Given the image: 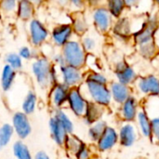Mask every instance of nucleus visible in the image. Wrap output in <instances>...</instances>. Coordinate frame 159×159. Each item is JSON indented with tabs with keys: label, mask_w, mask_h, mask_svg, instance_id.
<instances>
[{
	"label": "nucleus",
	"mask_w": 159,
	"mask_h": 159,
	"mask_svg": "<svg viewBox=\"0 0 159 159\" xmlns=\"http://www.w3.org/2000/svg\"><path fill=\"white\" fill-rule=\"evenodd\" d=\"M50 60H51L53 65H55L58 68L65 65V61H64V59H63V56H62L61 52H58V53L53 54Z\"/></svg>",
	"instance_id": "obj_42"
},
{
	"label": "nucleus",
	"mask_w": 159,
	"mask_h": 159,
	"mask_svg": "<svg viewBox=\"0 0 159 159\" xmlns=\"http://www.w3.org/2000/svg\"><path fill=\"white\" fill-rule=\"evenodd\" d=\"M80 89L89 102H94L106 109L113 103L108 85H101L85 80Z\"/></svg>",
	"instance_id": "obj_1"
},
{
	"label": "nucleus",
	"mask_w": 159,
	"mask_h": 159,
	"mask_svg": "<svg viewBox=\"0 0 159 159\" xmlns=\"http://www.w3.org/2000/svg\"><path fill=\"white\" fill-rule=\"evenodd\" d=\"M107 109L104 107H102L94 102H89L86 112L82 117L83 122L85 123V125H87L88 127L91 126L92 124L98 122L99 120L103 119V116L105 114V111Z\"/></svg>",
	"instance_id": "obj_21"
},
{
	"label": "nucleus",
	"mask_w": 159,
	"mask_h": 159,
	"mask_svg": "<svg viewBox=\"0 0 159 159\" xmlns=\"http://www.w3.org/2000/svg\"><path fill=\"white\" fill-rule=\"evenodd\" d=\"M12 153L16 159H34L28 145L22 141H17L12 145Z\"/></svg>",
	"instance_id": "obj_32"
},
{
	"label": "nucleus",
	"mask_w": 159,
	"mask_h": 159,
	"mask_svg": "<svg viewBox=\"0 0 159 159\" xmlns=\"http://www.w3.org/2000/svg\"><path fill=\"white\" fill-rule=\"evenodd\" d=\"M5 64H7L9 67H11L14 71L19 72L23 67V61L18 54V52H10L6 55L5 58Z\"/></svg>",
	"instance_id": "obj_35"
},
{
	"label": "nucleus",
	"mask_w": 159,
	"mask_h": 159,
	"mask_svg": "<svg viewBox=\"0 0 159 159\" xmlns=\"http://www.w3.org/2000/svg\"><path fill=\"white\" fill-rule=\"evenodd\" d=\"M53 63L51 60L44 55L40 54L36 59H34L31 65L32 75L36 82V84L43 89H49L50 86V74L53 68Z\"/></svg>",
	"instance_id": "obj_3"
},
{
	"label": "nucleus",
	"mask_w": 159,
	"mask_h": 159,
	"mask_svg": "<svg viewBox=\"0 0 159 159\" xmlns=\"http://www.w3.org/2000/svg\"><path fill=\"white\" fill-rule=\"evenodd\" d=\"M85 80L101 85H109L108 77L100 71H87L85 75Z\"/></svg>",
	"instance_id": "obj_36"
},
{
	"label": "nucleus",
	"mask_w": 159,
	"mask_h": 159,
	"mask_svg": "<svg viewBox=\"0 0 159 159\" xmlns=\"http://www.w3.org/2000/svg\"><path fill=\"white\" fill-rule=\"evenodd\" d=\"M118 143L125 148L132 147L139 139V131L134 123L122 122L117 129Z\"/></svg>",
	"instance_id": "obj_16"
},
{
	"label": "nucleus",
	"mask_w": 159,
	"mask_h": 159,
	"mask_svg": "<svg viewBox=\"0 0 159 159\" xmlns=\"http://www.w3.org/2000/svg\"><path fill=\"white\" fill-rule=\"evenodd\" d=\"M140 15L135 18H130L128 16H122L121 18L115 20L111 34L112 35L121 42H128L132 39V35L138 32L143 26L137 25Z\"/></svg>",
	"instance_id": "obj_4"
},
{
	"label": "nucleus",
	"mask_w": 159,
	"mask_h": 159,
	"mask_svg": "<svg viewBox=\"0 0 159 159\" xmlns=\"http://www.w3.org/2000/svg\"><path fill=\"white\" fill-rule=\"evenodd\" d=\"M18 1L16 0H3L0 1V12L3 14H13L16 13Z\"/></svg>",
	"instance_id": "obj_38"
},
{
	"label": "nucleus",
	"mask_w": 159,
	"mask_h": 159,
	"mask_svg": "<svg viewBox=\"0 0 159 159\" xmlns=\"http://www.w3.org/2000/svg\"><path fill=\"white\" fill-rule=\"evenodd\" d=\"M142 108L150 118L159 116V97H149L142 101Z\"/></svg>",
	"instance_id": "obj_30"
},
{
	"label": "nucleus",
	"mask_w": 159,
	"mask_h": 159,
	"mask_svg": "<svg viewBox=\"0 0 159 159\" xmlns=\"http://www.w3.org/2000/svg\"><path fill=\"white\" fill-rule=\"evenodd\" d=\"M108 87H109V90L111 93L112 102L117 106H120L124 102H126L133 94L132 87L123 85L117 82L116 80L110 82Z\"/></svg>",
	"instance_id": "obj_18"
},
{
	"label": "nucleus",
	"mask_w": 159,
	"mask_h": 159,
	"mask_svg": "<svg viewBox=\"0 0 159 159\" xmlns=\"http://www.w3.org/2000/svg\"><path fill=\"white\" fill-rule=\"evenodd\" d=\"M152 123V142L159 143V116L151 118Z\"/></svg>",
	"instance_id": "obj_40"
},
{
	"label": "nucleus",
	"mask_w": 159,
	"mask_h": 159,
	"mask_svg": "<svg viewBox=\"0 0 159 159\" xmlns=\"http://www.w3.org/2000/svg\"><path fill=\"white\" fill-rule=\"evenodd\" d=\"M70 23L74 34L78 37H82L89 31V22L84 12H73Z\"/></svg>",
	"instance_id": "obj_20"
},
{
	"label": "nucleus",
	"mask_w": 159,
	"mask_h": 159,
	"mask_svg": "<svg viewBox=\"0 0 159 159\" xmlns=\"http://www.w3.org/2000/svg\"><path fill=\"white\" fill-rule=\"evenodd\" d=\"M35 7L32 1L28 0H20L18 1L17 9H16V16L19 20L22 21H30L34 18L35 13Z\"/></svg>",
	"instance_id": "obj_24"
},
{
	"label": "nucleus",
	"mask_w": 159,
	"mask_h": 159,
	"mask_svg": "<svg viewBox=\"0 0 159 159\" xmlns=\"http://www.w3.org/2000/svg\"><path fill=\"white\" fill-rule=\"evenodd\" d=\"M65 64L78 69H84L88 53L83 48L81 42L77 38H73L61 48Z\"/></svg>",
	"instance_id": "obj_2"
},
{
	"label": "nucleus",
	"mask_w": 159,
	"mask_h": 159,
	"mask_svg": "<svg viewBox=\"0 0 159 159\" xmlns=\"http://www.w3.org/2000/svg\"><path fill=\"white\" fill-rule=\"evenodd\" d=\"M88 103H89V101L86 99L80 88L70 89L66 105L69 111L75 116L82 118L86 112Z\"/></svg>",
	"instance_id": "obj_11"
},
{
	"label": "nucleus",
	"mask_w": 159,
	"mask_h": 159,
	"mask_svg": "<svg viewBox=\"0 0 159 159\" xmlns=\"http://www.w3.org/2000/svg\"><path fill=\"white\" fill-rule=\"evenodd\" d=\"M157 145H158V148H159V143H157Z\"/></svg>",
	"instance_id": "obj_48"
},
{
	"label": "nucleus",
	"mask_w": 159,
	"mask_h": 159,
	"mask_svg": "<svg viewBox=\"0 0 159 159\" xmlns=\"http://www.w3.org/2000/svg\"><path fill=\"white\" fill-rule=\"evenodd\" d=\"M134 124L137 127L139 134L145 139L152 140V123L151 118L147 115V113L141 107L138 112L136 120Z\"/></svg>",
	"instance_id": "obj_19"
},
{
	"label": "nucleus",
	"mask_w": 159,
	"mask_h": 159,
	"mask_svg": "<svg viewBox=\"0 0 159 159\" xmlns=\"http://www.w3.org/2000/svg\"><path fill=\"white\" fill-rule=\"evenodd\" d=\"M159 28V20L157 12L146 14L143 26L132 35V42L134 46L140 47L154 41L155 34Z\"/></svg>",
	"instance_id": "obj_5"
},
{
	"label": "nucleus",
	"mask_w": 159,
	"mask_h": 159,
	"mask_svg": "<svg viewBox=\"0 0 159 159\" xmlns=\"http://www.w3.org/2000/svg\"><path fill=\"white\" fill-rule=\"evenodd\" d=\"M154 42L156 43V45H157V48H158V50H159V28H158V30L157 31L156 34H155Z\"/></svg>",
	"instance_id": "obj_45"
},
{
	"label": "nucleus",
	"mask_w": 159,
	"mask_h": 159,
	"mask_svg": "<svg viewBox=\"0 0 159 159\" xmlns=\"http://www.w3.org/2000/svg\"><path fill=\"white\" fill-rule=\"evenodd\" d=\"M95 144L97 151L100 153H106L111 151L118 144L117 129L112 126H108L102 137Z\"/></svg>",
	"instance_id": "obj_17"
},
{
	"label": "nucleus",
	"mask_w": 159,
	"mask_h": 159,
	"mask_svg": "<svg viewBox=\"0 0 159 159\" xmlns=\"http://www.w3.org/2000/svg\"><path fill=\"white\" fill-rule=\"evenodd\" d=\"M38 49L32 48V47H28V46H23L21 48H20L18 54L20 55V57L25 61H29V60H34L36 59L41 53H38Z\"/></svg>",
	"instance_id": "obj_37"
},
{
	"label": "nucleus",
	"mask_w": 159,
	"mask_h": 159,
	"mask_svg": "<svg viewBox=\"0 0 159 159\" xmlns=\"http://www.w3.org/2000/svg\"><path fill=\"white\" fill-rule=\"evenodd\" d=\"M107 127H108V124L104 119L99 120L98 122L89 126L88 129V137L89 141L92 142L93 143H96L99 141V139L102 137V135L103 134Z\"/></svg>",
	"instance_id": "obj_27"
},
{
	"label": "nucleus",
	"mask_w": 159,
	"mask_h": 159,
	"mask_svg": "<svg viewBox=\"0 0 159 159\" xmlns=\"http://www.w3.org/2000/svg\"><path fill=\"white\" fill-rule=\"evenodd\" d=\"M51 116H53L60 123V125L64 129V130L66 131V133L68 135L74 133L75 124H74L72 118L70 117V116L63 109H55V110H53V114H52Z\"/></svg>",
	"instance_id": "obj_26"
},
{
	"label": "nucleus",
	"mask_w": 159,
	"mask_h": 159,
	"mask_svg": "<svg viewBox=\"0 0 159 159\" xmlns=\"http://www.w3.org/2000/svg\"><path fill=\"white\" fill-rule=\"evenodd\" d=\"M11 126L14 130V134L20 139V141L26 140L32 133V124L29 116L24 113L16 112L12 116Z\"/></svg>",
	"instance_id": "obj_14"
},
{
	"label": "nucleus",
	"mask_w": 159,
	"mask_h": 159,
	"mask_svg": "<svg viewBox=\"0 0 159 159\" xmlns=\"http://www.w3.org/2000/svg\"><path fill=\"white\" fill-rule=\"evenodd\" d=\"M94 154L89 145H88L86 143H84L78 152L74 157V159H93Z\"/></svg>",
	"instance_id": "obj_39"
},
{
	"label": "nucleus",
	"mask_w": 159,
	"mask_h": 159,
	"mask_svg": "<svg viewBox=\"0 0 159 159\" xmlns=\"http://www.w3.org/2000/svg\"><path fill=\"white\" fill-rule=\"evenodd\" d=\"M125 2V6H126V8L127 9H133V8H136L138 4H139V1L138 0H124Z\"/></svg>",
	"instance_id": "obj_43"
},
{
	"label": "nucleus",
	"mask_w": 159,
	"mask_h": 159,
	"mask_svg": "<svg viewBox=\"0 0 159 159\" xmlns=\"http://www.w3.org/2000/svg\"><path fill=\"white\" fill-rule=\"evenodd\" d=\"M83 143H84V142L79 137H77L76 135H75L73 133V134H69L67 136L66 141H65L64 145H63V148L65 149L66 153L70 157H74Z\"/></svg>",
	"instance_id": "obj_31"
},
{
	"label": "nucleus",
	"mask_w": 159,
	"mask_h": 159,
	"mask_svg": "<svg viewBox=\"0 0 159 159\" xmlns=\"http://www.w3.org/2000/svg\"><path fill=\"white\" fill-rule=\"evenodd\" d=\"M157 17H158V20H159V8H158V9H157Z\"/></svg>",
	"instance_id": "obj_47"
},
{
	"label": "nucleus",
	"mask_w": 159,
	"mask_h": 159,
	"mask_svg": "<svg viewBox=\"0 0 159 159\" xmlns=\"http://www.w3.org/2000/svg\"><path fill=\"white\" fill-rule=\"evenodd\" d=\"M14 136V130L9 123H4L0 126V150L6 148Z\"/></svg>",
	"instance_id": "obj_34"
},
{
	"label": "nucleus",
	"mask_w": 159,
	"mask_h": 159,
	"mask_svg": "<svg viewBox=\"0 0 159 159\" xmlns=\"http://www.w3.org/2000/svg\"><path fill=\"white\" fill-rule=\"evenodd\" d=\"M105 7L108 9L114 20H117L124 16L126 11V6L124 0H109L105 2Z\"/></svg>",
	"instance_id": "obj_29"
},
{
	"label": "nucleus",
	"mask_w": 159,
	"mask_h": 159,
	"mask_svg": "<svg viewBox=\"0 0 159 159\" xmlns=\"http://www.w3.org/2000/svg\"><path fill=\"white\" fill-rule=\"evenodd\" d=\"M90 20L95 32L101 35H106L111 33L114 18L105 7V2L93 7L90 12Z\"/></svg>",
	"instance_id": "obj_6"
},
{
	"label": "nucleus",
	"mask_w": 159,
	"mask_h": 159,
	"mask_svg": "<svg viewBox=\"0 0 159 159\" xmlns=\"http://www.w3.org/2000/svg\"><path fill=\"white\" fill-rule=\"evenodd\" d=\"M37 106V96L34 91L29 90L21 102V112L28 116L35 112Z\"/></svg>",
	"instance_id": "obj_28"
},
{
	"label": "nucleus",
	"mask_w": 159,
	"mask_h": 159,
	"mask_svg": "<svg viewBox=\"0 0 159 159\" xmlns=\"http://www.w3.org/2000/svg\"><path fill=\"white\" fill-rule=\"evenodd\" d=\"M17 76V72L14 71L11 67L7 64H5L1 71V77H0V84L3 91L7 92L13 87Z\"/></svg>",
	"instance_id": "obj_25"
},
{
	"label": "nucleus",
	"mask_w": 159,
	"mask_h": 159,
	"mask_svg": "<svg viewBox=\"0 0 159 159\" xmlns=\"http://www.w3.org/2000/svg\"><path fill=\"white\" fill-rule=\"evenodd\" d=\"M58 71L60 82L69 89L80 88L85 81L86 72L84 69H78L65 64L61 67H59Z\"/></svg>",
	"instance_id": "obj_10"
},
{
	"label": "nucleus",
	"mask_w": 159,
	"mask_h": 159,
	"mask_svg": "<svg viewBox=\"0 0 159 159\" xmlns=\"http://www.w3.org/2000/svg\"><path fill=\"white\" fill-rule=\"evenodd\" d=\"M34 159H51L45 151H38L34 154Z\"/></svg>",
	"instance_id": "obj_44"
},
{
	"label": "nucleus",
	"mask_w": 159,
	"mask_h": 159,
	"mask_svg": "<svg viewBox=\"0 0 159 159\" xmlns=\"http://www.w3.org/2000/svg\"><path fill=\"white\" fill-rule=\"evenodd\" d=\"M101 34H99L97 32L92 33L89 31L85 35L80 37L79 40L81 42V45L88 54L95 55V53L99 50L101 45L100 38H99Z\"/></svg>",
	"instance_id": "obj_23"
},
{
	"label": "nucleus",
	"mask_w": 159,
	"mask_h": 159,
	"mask_svg": "<svg viewBox=\"0 0 159 159\" xmlns=\"http://www.w3.org/2000/svg\"><path fill=\"white\" fill-rule=\"evenodd\" d=\"M28 36L32 48H38L48 42L50 32L41 20L34 18L28 22Z\"/></svg>",
	"instance_id": "obj_8"
},
{
	"label": "nucleus",
	"mask_w": 159,
	"mask_h": 159,
	"mask_svg": "<svg viewBox=\"0 0 159 159\" xmlns=\"http://www.w3.org/2000/svg\"><path fill=\"white\" fill-rule=\"evenodd\" d=\"M138 96L145 99L149 97H159V75L149 74L139 75L135 84L132 87Z\"/></svg>",
	"instance_id": "obj_7"
},
{
	"label": "nucleus",
	"mask_w": 159,
	"mask_h": 159,
	"mask_svg": "<svg viewBox=\"0 0 159 159\" xmlns=\"http://www.w3.org/2000/svg\"><path fill=\"white\" fill-rule=\"evenodd\" d=\"M70 89L67 88L62 83L59 82L48 89V103L50 107L55 109H63L67 104L68 93Z\"/></svg>",
	"instance_id": "obj_15"
},
{
	"label": "nucleus",
	"mask_w": 159,
	"mask_h": 159,
	"mask_svg": "<svg viewBox=\"0 0 159 159\" xmlns=\"http://www.w3.org/2000/svg\"><path fill=\"white\" fill-rule=\"evenodd\" d=\"M142 107V102L133 93L126 102L118 106L117 116L122 122L134 123L139 110Z\"/></svg>",
	"instance_id": "obj_12"
},
{
	"label": "nucleus",
	"mask_w": 159,
	"mask_h": 159,
	"mask_svg": "<svg viewBox=\"0 0 159 159\" xmlns=\"http://www.w3.org/2000/svg\"><path fill=\"white\" fill-rule=\"evenodd\" d=\"M68 4L70 5V7H74L73 12H84L87 7V3L81 0H72L68 2Z\"/></svg>",
	"instance_id": "obj_41"
},
{
	"label": "nucleus",
	"mask_w": 159,
	"mask_h": 159,
	"mask_svg": "<svg viewBox=\"0 0 159 159\" xmlns=\"http://www.w3.org/2000/svg\"><path fill=\"white\" fill-rule=\"evenodd\" d=\"M74 30L70 22L59 23L50 31L49 39L55 47L61 48L74 38Z\"/></svg>",
	"instance_id": "obj_13"
},
{
	"label": "nucleus",
	"mask_w": 159,
	"mask_h": 159,
	"mask_svg": "<svg viewBox=\"0 0 159 159\" xmlns=\"http://www.w3.org/2000/svg\"><path fill=\"white\" fill-rule=\"evenodd\" d=\"M48 129L54 143L60 147H63L68 134L53 116H50L48 120Z\"/></svg>",
	"instance_id": "obj_22"
},
{
	"label": "nucleus",
	"mask_w": 159,
	"mask_h": 159,
	"mask_svg": "<svg viewBox=\"0 0 159 159\" xmlns=\"http://www.w3.org/2000/svg\"><path fill=\"white\" fill-rule=\"evenodd\" d=\"M154 6H156L157 7V9L159 8V0H157V1H155L154 2Z\"/></svg>",
	"instance_id": "obj_46"
},
{
	"label": "nucleus",
	"mask_w": 159,
	"mask_h": 159,
	"mask_svg": "<svg viewBox=\"0 0 159 159\" xmlns=\"http://www.w3.org/2000/svg\"><path fill=\"white\" fill-rule=\"evenodd\" d=\"M114 73L117 82L129 87H133L140 75L134 67L123 58L114 62Z\"/></svg>",
	"instance_id": "obj_9"
},
{
	"label": "nucleus",
	"mask_w": 159,
	"mask_h": 159,
	"mask_svg": "<svg viewBox=\"0 0 159 159\" xmlns=\"http://www.w3.org/2000/svg\"><path fill=\"white\" fill-rule=\"evenodd\" d=\"M136 50L138 54L144 60H154L159 54L158 48L154 41L151 43L137 47Z\"/></svg>",
	"instance_id": "obj_33"
}]
</instances>
